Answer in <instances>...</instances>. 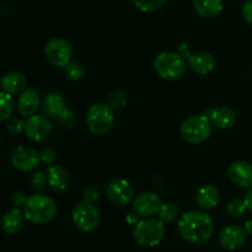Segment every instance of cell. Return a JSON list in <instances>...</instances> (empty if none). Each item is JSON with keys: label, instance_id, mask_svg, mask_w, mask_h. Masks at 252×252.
I'll return each instance as SVG.
<instances>
[{"label": "cell", "instance_id": "1", "mask_svg": "<svg viewBox=\"0 0 252 252\" xmlns=\"http://www.w3.org/2000/svg\"><path fill=\"white\" fill-rule=\"evenodd\" d=\"M179 233L191 244H206L213 238L214 223L209 214L202 211H189L179 220Z\"/></svg>", "mask_w": 252, "mask_h": 252}, {"label": "cell", "instance_id": "2", "mask_svg": "<svg viewBox=\"0 0 252 252\" xmlns=\"http://www.w3.org/2000/svg\"><path fill=\"white\" fill-rule=\"evenodd\" d=\"M58 212V207L53 198L44 194H33L27 198L24 204V216L34 224H46L53 220Z\"/></svg>", "mask_w": 252, "mask_h": 252}, {"label": "cell", "instance_id": "3", "mask_svg": "<svg viewBox=\"0 0 252 252\" xmlns=\"http://www.w3.org/2000/svg\"><path fill=\"white\" fill-rule=\"evenodd\" d=\"M182 139L189 144H201L212 134V122L206 115H194L184 121L180 127Z\"/></svg>", "mask_w": 252, "mask_h": 252}, {"label": "cell", "instance_id": "4", "mask_svg": "<svg viewBox=\"0 0 252 252\" xmlns=\"http://www.w3.org/2000/svg\"><path fill=\"white\" fill-rule=\"evenodd\" d=\"M154 69L161 79L176 80L186 71V62L184 57L176 52H162L155 58Z\"/></svg>", "mask_w": 252, "mask_h": 252}, {"label": "cell", "instance_id": "5", "mask_svg": "<svg viewBox=\"0 0 252 252\" xmlns=\"http://www.w3.org/2000/svg\"><path fill=\"white\" fill-rule=\"evenodd\" d=\"M164 236L165 224L160 219H144L138 221L133 229V239L145 248L159 245Z\"/></svg>", "mask_w": 252, "mask_h": 252}, {"label": "cell", "instance_id": "6", "mask_svg": "<svg viewBox=\"0 0 252 252\" xmlns=\"http://www.w3.org/2000/svg\"><path fill=\"white\" fill-rule=\"evenodd\" d=\"M115 117L113 111L103 103H95L86 113V125L95 135H105L112 129Z\"/></svg>", "mask_w": 252, "mask_h": 252}, {"label": "cell", "instance_id": "7", "mask_svg": "<svg viewBox=\"0 0 252 252\" xmlns=\"http://www.w3.org/2000/svg\"><path fill=\"white\" fill-rule=\"evenodd\" d=\"M71 218H73L74 225L79 230L85 231V233L94 231L100 223V213H98L97 208L94 206L93 202L86 201V199L79 202L74 207Z\"/></svg>", "mask_w": 252, "mask_h": 252}, {"label": "cell", "instance_id": "8", "mask_svg": "<svg viewBox=\"0 0 252 252\" xmlns=\"http://www.w3.org/2000/svg\"><path fill=\"white\" fill-rule=\"evenodd\" d=\"M73 49L70 43L62 37H54L44 47V57L54 66H65L70 62Z\"/></svg>", "mask_w": 252, "mask_h": 252}, {"label": "cell", "instance_id": "9", "mask_svg": "<svg viewBox=\"0 0 252 252\" xmlns=\"http://www.w3.org/2000/svg\"><path fill=\"white\" fill-rule=\"evenodd\" d=\"M53 132L51 121L42 115H33L25 122V134L34 143H43Z\"/></svg>", "mask_w": 252, "mask_h": 252}, {"label": "cell", "instance_id": "10", "mask_svg": "<svg viewBox=\"0 0 252 252\" xmlns=\"http://www.w3.org/2000/svg\"><path fill=\"white\" fill-rule=\"evenodd\" d=\"M108 201L117 207H126L134 199V189L125 179L112 180L106 187Z\"/></svg>", "mask_w": 252, "mask_h": 252}, {"label": "cell", "instance_id": "11", "mask_svg": "<svg viewBox=\"0 0 252 252\" xmlns=\"http://www.w3.org/2000/svg\"><path fill=\"white\" fill-rule=\"evenodd\" d=\"M10 162L20 171H32L41 162L39 153L30 147H17L10 155Z\"/></svg>", "mask_w": 252, "mask_h": 252}, {"label": "cell", "instance_id": "12", "mask_svg": "<svg viewBox=\"0 0 252 252\" xmlns=\"http://www.w3.org/2000/svg\"><path fill=\"white\" fill-rule=\"evenodd\" d=\"M162 206L161 198L154 192H143L133 199V211L138 217L152 218L159 213Z\"/></svg>", "mask_w": 252, "mask_h": 252}, {"label": "cell", "instance_id": "13", "mask_svg": "<svg viewBox=\"0 0 252 252\" xmlns=\"http://www.w3.org/2000/svg\"><path fill=\"white\" fill-rule=\"evenodd\" d=\"M248 239V233L245 228H241L239 225H228L218 235L219 244L221 248L226 249L229 251H235L240 249Z\"/></svg>", "mask_w": 252, "mask_h": 252}, {"label": "cell", "instance_id": "14", "mask_svg": "<svg viewBox=\"0 0 252 252\" xmlns=\"http://www.w3.org/2000/svg\"><path fill=\"white\" fill-rule=\"evenodd\" d=\"M228 177L240 189H252V164L244 160L233 162L228 169Z\"/></svg>", "mask_w": 252, "mask_h": 252}, {"label": "cell", "instance_id": "15", "mask_svg": "<svg viewBox=\"0 0 252 252\" xmlns=\"http://www.w3.org/2000/svg\"><path fill=\"white\" fill-rule=\"evenodd\" d=\"M207 117L211 120L212 125L216 126L219 129H230L235 126L236 112L228 106H218V107L211 108L206 113Z\"/></svg>", "mask_w": 252, "mask_h": 252}, {"label": "cell", "instance_id": "16", "mask_svg": "<svg viewBox=\"0 0 252 252\" xmlns=\"http://www.w3.org/2000/svg\"><path fill=\"white\" fill-rule=\"evenodd\" d=\"M39 105H41L39 94L34 89H25L17 100V110H19L20 115L27 118L36 113Z\"/></svg>", "mask_w": 252, "mask_h": 252}, {"label": "cell", "instance_id": "17", "mask_svg": "<svg viewBox=\"0 0 252 252\" xmlns=\"http://www.w3.org/2000/svg\"><path fill=\"white\" fill-rule=\"evenodd\" d=\"M187 64L198 75H207L213 71L214 66H216V61L208 52L199 51L189 54L187 58Z\"/></svg>", "mask_w": 252, "mask_h": 252}, {"label": "cell", "instance_id": "18", "mask_svg": "<svg viewBox=\"0 0 252 252\" xmlns=\"http://www.w3.org/2000/svg\"><path fill=\"white\" fill-rule=\"evenodd\" d=\"M47 177H48V187L53 192H63L69 186L68 171L63 166L52 165L47 169Z\"/></svg>", "mask_w": 252, "mask_h": 252}, {"label": "cell", "instance_id": "19", "mask_svg": "<svg viewBox=\"0 0 252 252\" xmlns=\"http://www.w3.org/2000/svg\"><path fill=\"white\" fill-rule=\"evenodd\" d=\"M220 192L214 185H204L197 191L196 203L201 209H212L218 206Z\"/></svg>", "mask_w": 252, "mask_h": 252}, {"label": "cell", "instance_id": "20", "mask_svg": "<svg viewBox=\"0 0 252 252\" xmlns=\"http://www.w3.org/2000/svg\"><path fill=\"white\" fill-rule=\"evenodd\" d=\"M42 111L49 118H58L59 115L65 110V100L61 94L49 93L43 97L41 102Z\"/></svg>", "mask_w": 252, "mask_h": 252}, {"label": "cell", "instance_id": "21", "mask_svg": "<svg viewBox=\"0 0 252 252\" xmlns=\"http://www.w3.org/2000/svg\"><path fill=\"white\" fill-rule=\"evenodd\" d=\"M27 80L26 76L20 71H10V73L5 74L0 80V86L2 90L7 94H19L26 89Z\"/></svg>", "mask_w": 252, "mask_h": 252}, {"label": "cell", "instance_id": "22", "mask_svg": "<svg viewBox=\"0 0 252 252\" xmlns=\"http://www.w3.org/2000/svg\"><path fill=\"white\" fill-rule=\"evenodd\" d=\"M24 212L20 211L19 208H15L4 214L1 218V229L7 235H14L17 234L24 226L25 221Z\"/></svg>", "mask_w": 252, "mask_h": 252}, {"label": "cell", "instance_id": "23", "mask_svg": "<svg viewBox=\"0 0 252 252\" xmlns=\"http://www.w3.org/2000/svg\"><path fill=\"white\" fill-rule=\"evenodd\" d=\"M193 7L197 14L206 19L217 17L223 10L221 0H193Z\"/></svg>", "mask_w": 252, "mask_h": 252}, {"label": "cell", "instance_id": "24", "mask_svg": "<svg viewBox=\"0 0 252 252\" xmlns=\"http://www.w3.org/2000/svg\"><path fill=\"white\" fill-rule=\"evenodd\" d=\"M15 111V102L11 94L0 91V122H5L11 118Z\"/></svg>", "mask_w": 252, "mask_h": 252}, {"label": "cell", "instance_id": "25", "mask_svg": "<svg viewBox=\"0 0 252 252\" xmlns=\"http://www.w3.org/2000/svg\"><path fill=\"white\" fill-rule=\"evenodd\" d=\"M128 98L123 91L115 90L110 93L106 97V105L115 112V111H120L127 106Z\"/></svg>", "mask_w": 252, "mask_h": 252}, {"label": "cell", "instance_id": "26", "mask_svg": "<svg viewBox=\"0 0 252 252\" xmlns=\"http://www.w3.org/2000/svg\"><path fill=\"white\" fill-rule=\"evenodd\" d=\"M64 71H65V75L69 80L71 81H79L85 76V66L78 61L69 62L65 66H64Z\"/></svg>", "mask_w": 252, "mask_h": 252}, {"label": "cell", "instance_id": "27", "mask_svg": "<svg viewBox=\"0 0 252 252\" xmlns=\"http://www.w3.org/2000/svg\"><path fill=\"white\" fill-rule=\"evenodd\" d=\"M159 219L164 224H171L179 217V208L174 203H162L159 211Z\"/></svg>", "mask_w": 252, "mask_h": 252}, {"label": "cell", "instance_id": "28", "mask_svg": "<svg viewBox=\"0 0 252 252\" xmlns=\"http://www.w3.org/2000/svg\"><path fill=\"white\" fill-rule=\"evenodd\" d=\"M167 0H133V4L138 10L143 12L157 11L164 6Z\"/></svg>", "mask_w": 252, "mask_h": 252}, {"label": "cell", "instance_id": "29", "mask_svg": "<svg viewBox=\"0 0 252 252\" xmlns=\"http://www.w3.org/2000/svg\"><path fill=\"white\" fill-rule=\"evenodd\" d=\"M57 120H58L59 126H61L62 128H64V129H71V128L76 125L78 118H76V115L74 111L65 108V110L59 115V117L57 118Z\"/></svg>", "mask_w": 252, "mask_h": 252}, {"label": "cell", "instance_id": "30", "mask_svg": "<svg viewBox=\"0 0 252 252\" xmlns=\"http://www.w3.org/2000/svg\"><path fill=\"white\" fill-rule=\"evenodd\" d=\"M226 211H228V213L230 214L231 217L239 218V217H241L245 214V212L248 211V207H246L245 201H243V199H239V198H234L228 203Z\"/></svg>", "mask_w": 252, "mask_h": 252}, {"label": "cell", "instance_id": "31", "mask_svg": "<svg viewBox=\"0 0 252 252\" xmlns=\"http://www.w3.org/2000/svg\"><path fill=\"white\" fill-rule=\"evenodd\" d=\"M31 185L33 189H41L48 185V177H47V171H37L34 172L31 179Z\"/></svg>", "mask_w": 252, "mask_h": 252}, {"label": "cell", "instance_id": "32", "mask_svg": "<svg viewBox=\"0 0 252 252\" xmlns=\"http://www.w3.org/2000/svg\"><path fill=\"white\" fill-rule=\"evenodd\" d=\"M6 128L11 134H20V133L25 132V122L20 120V118H10L6 125Z\"/></svg>", "mask_w": 252, "mask_h": 252}, {"label": "cell", "instance_id": "33", "mask_svg": "<svg viewBox=\"0 0 252 252\" xmlns=\"http://www.w3.org/2000/svg\"><path fill=\"white\" fill-rule=\"evenodd\" d=\"M39 157H41V161H43L44 164L52 165L56 162L57 160V153L53 148H44L39 153Z\"/></svg>", "mask_w": 252, "mask_h": 252}, {"label": "cell", "instance_id": "34", "mask_svg": "<svg viewBox=\"0 0 252 252\" xmlns=\"http://www.w3.org/2000/svg\"><path fill=\"white\" fill-rule=\"evenodd\" d=\"M241 15L244 20L249 24H252V0H248L241 9Z\"/></svg>", "mask_w": 252, "mask_h": 252}, {"label": "cell", "instance_id": "35", "mask_svg": "<svg viewBox=\"0 0 252 252\" xmlns=\"http://www.w3.org/2000/svg\"><path fill=\"white\" fill-rule=\"evenodd\" d=\"M26 201H27L26 196H25V194L22 193L21 191L12 192L11 202H12V204H14V206L21 207V206H24L25 203H26Z\"/></svg>", "mask_w": 252, "mask_h": 252}, {"label": "cell", "instance_id": "36", "mask_svg": "<svg viewBox=\"0 0 252 252\" xmlns=\"http://www.w3.org/2000/svg\"><path fill=\"white\" fill-rule=\"evenodd\" d=\"M244 201H245L246 207H248V211L252 214V189L248 192V193H246L245 199H244Z\"/></svg>", "mask_w": 252, "mask_h": 252}, {"label": "cell", "instance_id": "37", "mask_svg": "<svg viewBox=\"0 0 252 252\" xmlns=\"http://www.w3.org/2000/svg\"><path fill=\"white\" fill-rule=\"evenodd\" d=\"M245 230L248 233V235H252V219L245 223Z\"/></svg>", "mask_w": 252, "mask_h": 252}, {"label": "cell", "instance_id": "38", "mask_svg": "<svg viewBox=\"0 0 252 252\" xmlns=\"http://www.w3.org/2000/svg\"><path fill=\"white\" fill-rule=\"evenodd\" d=\"M137 219H138V216L135 213L129 214V216L127 217V220L129 221L130 224H137Z\"/></svg>", "mask_w": 252, "mask_h": 252}, {"label": "cell", "instance_id": "39", "mask_svg": "<svg viewBox=\"0 0 252 252\" xmlns=\"http://www.w3.org/2000/svg\"><path fill=\"white\" fill-rule=\"evenodd\" d=\"M0 12H1V11H0Z\"/></svg>", "mask_w": 252, "mask_h": 252}]
</instances>
